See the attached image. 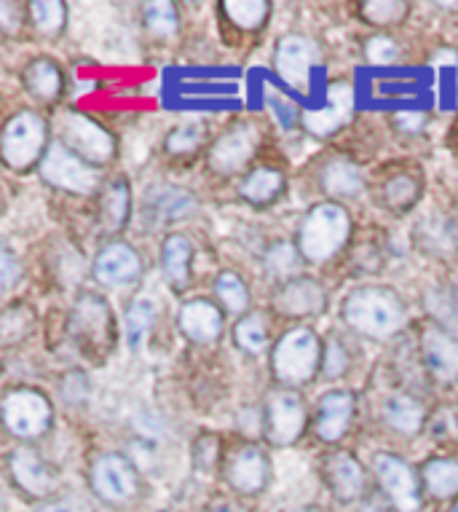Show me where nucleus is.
I'll use <instances>...</instances> for the list:
<instances>
[{
  "mask_svg": "<svg viewBox=\"0 0 458 512\" xmlns=\"http://www.w3.org/2000/svg\"><path fill=\"white\" fill-rule=\"evenodd\" d=\"M62 400L67 405H86L89 403V395H92V384H89V376L81 373V370H70L67 376H62Z\"/></svg>",
  "mask_w": 458,
  "mask_h": 512,
  "instance_id": "44",
  "label": "nucleus"
},
{
  "mask_svg": "<svg viewBox=\"0 0 458 512\" xmlns=\"http://www.w3.org/2000/svg\"><path fill=\"white\" fill-rule=\"evenodd\" d=\"M319 185L333 199H354L365 191V175L351 159L335 156L319 172Z\"/></svg>",
  "mask_w": 458,
  "mask_h": 512,
  "instance_id": "27",
  "label": "nucleus"
},
{
  "mask_svg": "<svg viewBox=\"0 0 458 512\" xmlns=\"http://www.w3.org/2000/svg\"><path fill=\"white\" fill-rule=\"evenodd\" d=\"M375 478L384 496L400 512H418L421 507V478L397 454H378L373 459Z\"/></svg>",
  "mask_w": 458,
  "mask_h": 512,
  "instance_id": "13",
  "label": "nucleus"
},
{
  "mask_svg": "<svg viewBox=\"0 0 458 512\" xmlns=\"http://www.w3.org/2000/svg\"><path fill=\"white\" fill-rule=\"evenodd\" d=\"M201 143H204L201 126L183 124L169 132L167 140H164V151H167L169 156H191V153L199 151Z\"/></svg>",
  "mask_w": 458,
  "mask_h": 512,
  "instance_id": "43",
  "label": "nucleus"
},
{
  "mask_svg": "<svg viewBox=\"0 0 458 512\" xmlns=\"http://www.w3.org/2000/svg\"><path fill=\"white\" fill-rule=\"evenodd\" d=\"M450 512H458V504H456V507H453V510H450Z\"/></svg>",
  "mask_w": 458,
  "mask_h": 512,
  "instance_id": "54",
  "label": "nucleus"
},
{
  "mask_svg": "<svg viewBox=\"0 0 458 512\" xmlns=\"http://www.w3.org/2000/svg\"><path fill=\"white\" fill-rule=\"evenodd\" d=\"M271 306L284 319L319 317L327 309V290L317 279L295 277L279 285Z\"/></svg>",
  "mask_w": 458,
  "mask_h": 512,
  "instance_id": "16",
  "label": "nucleus"
},
{
  "mask_svg": "<svg viewBox=\"0 0 458 512\" xmlns=\"http://www.w3.org/2000/svg\"><path fill=\"white\" fill-rule=\"evenodd\" d=\"M49 145V121L35 110H19L3 126L0 156H3V164L14 172H27V169L41 167Z\"/></svg>",
  "mask_w": 458,
  "mask_h": 512,
  "instance_id": "4",
  "label": "nucleus"
},
{
  "mask_svg": "<svg viewBox=\"0 0 458 512\" xmlns=\"http://www.w3.org/2000/svg\"><path fill=\"white\" fill-rule=\"evenodd\" d=\"M220 9L228 17L231 25H236L244 33H258L263 30L271 17V3L268 0H223Z\"/></svg>",
  "mask_w": 458,
  "mask_h": 512,
  "instance_id": "33",
  "label": "nucleus"
},
{
  "mask_svg": "<svg viewBox=\"0 0 458 512\" xmlns=\"http://www.w3.org/2000/svg\"><path fill=\"white\" fill-rule=\"evenodd\" d=\"M209 512H247L242 507V504L231 502V499H220V502H215L212 507H209Z\"/></svg>",
  "mask_w": 458,
  "mask_h": 512,
  "instance_id": "52",
  "label": "nucleus"
},
{
  "mask_svg": "<svg viewBox=\"0 0 458 512\" xmlns=\"http://www.w3.org/2000/svg\"><path fill=\"white\" fill-rule=\"evenodd\" d=\"M384 424L400 437H416L426 427V405L416 395L400 392L384 403Z\"/></svg>",
  "mask_w": 458,
  "mask_h": 512,
  "instance_id": "26",
  "label": "nucleus"
},
{
  "mask_svg": "<svg viewBox=\"0 0 458 512\" xmlns=\"http://www.w3.org/2000/svg\"><path fill=\"white\" fill-rule=\"evenodd\" d=\"M300 263H303V258H300L298 244L284 242V239L268 244L266 252H263V266H266V271L271 277L282 279V282H290V279L300 277Z\"/></svg>",
  "mask_w": 458,
  "mask_h": 512,
  "instance_id": "35",
  "label": "nucleus"
},
{
  "mask_svg": "<svg viewBox=\"0 0 458 512\" xmlns=\"http://www.w3.org/2000/svg\"><path fill=\"white\" fill-rule=\"evenodd\" d=\"M234 344L247 354H263L271 344L268 322L263 314H247L234 325Z\"/></svg>",
  "mask_w": 458,
  "mask_h": 512,
  "instance_id": "39",
  "label": "nucleus"
},
{
  "mask_svg": "<svg viewBox=\"0 0 458 512\" xmlns=\"http://www.w3.org/2000/svg\"><path fill=\"white\" fill-rule=\"evenodd\" d=\"M421 486L432 499H456L458 496V462L450 456H434L421 464Z\"/></svg>",
  "mask_w": 458,
  "mask_h": 512,
  "instance_id": "31",
  "label": "nucleus"
},
{
  "mask_svg": "<svg viewBox=\"0 0 458 512\" xmlns=\"http://www.w3.org/2000/svg\"><path fill=\"white\" fill-rule=\"evenodd\" d=\"M421 199V183L410 172H397L384 183V204L392 212H408Z\"/></svg>",
  "mask_w": 458,
  "mask_h": 512,
  "instance_id": "37",
  "label": "nucleus"
},
{
  "mask_svg": "<svg viewBox=\"0 0 458 512\" xmlns=\"http://www.w3.org/2000/svg\"><path fill=\"white\" fill-rule=\"evenodd\" d=\"M365 57L373 65H394L400 59V46L389 35H373L365 43Z\"/></svg>",
  "mask_w": 458,
  "mask_h": 512,
  "instance_id": "45",
  "label": "nucleus"
},
{
  "mask_svg": "<svg viewBox=\"0 0 458 512\" xmlns=\"http://www.w3.org/2000/svg\"><path fill=\"white\" fill-rule=\"evenodd\" d=\"M416 244L424 250V255L432 258H453L458 255V226L456 220L432 215L421 220L416 226Z\"/></svg>",
  "mask_w": 458,
  "mask_h": 512,
  "instance_id": "29",
  "label": "nucleus"
},
{
  "mask_svg": "<svg viewBox=\"0 0 458 512\" xmlns=\"http://www.w3.org/2000/svg\"><path fill=\"white\" fill-rule=\"evenodd\" d=\"M67 330H70L73 344L84 354H92V357H102L116 344L113 309L97 293H84L75 301L70 319H67Z\"/></svg>",
  "mask_w": 458,
  "mask_h": 512,
  "instance_id": "7",
  "label": "nucleus"
},
{
  "mask_svg": "<svg viewBox=\"0 0 458 512\" xmlns=\"http://www.w3.org/2000/svg\"><path fill=\"white\" fill-rule=\"evenodd\" d=\"M30 19H33L35 30L46 38H57L65 30L67 22V6L59 0H35L27 6Z\"/></svg>",
  "mask_w": 458,
  "mask_h": 512,
  "instance_id": "40",
  "label": "nucleus"
},
{
  "mask_svg": "<svg viewBox=\"0 0 458 512\" xmlns=\"http://www.w3.org/2000/svg\"><path fill=\"white\" fill-rule=\"evenodd\" d=\"M164 512H172V510H164Z\"/></svg>",
  "mask_w": 458,
  "mask_h": 512,
  "instance_id": "55",
  "label": "nucleus"
},
{
  "mask_svg": "<svg viewBox=\"0 0 458 512\" xmlns=\"http://www.w3.org/2000/svg\"><path fill=\"white\" fill-rule=\"evenodd\" d=\"M354 223H351L349 210L338 202L314 204L306 218L300 220L298 244L300 258L311 266H325L349 244Z\"/></svg>",
  "mask_w": 458,
  "mask_h": 512,
  "instance_id": "2",
  "label": "nucleus"
},
{
  "mask_svg": "<svg viewBox=\"0 0 458 512\" xmlns=\"http://www.w3.org/2000/svg\"><path fill=\"white\" fill-rule=\"evenodd\" d=\"M284 188H287V177L279 169L252 167L239 183V196L252 207L263 210L282 199Z\"/></svg>",
  "mask_w": 458,
  "mask_h": 512,
  "instance_id": "28",
  "label": "nucleus"
},
{
  "mask_svg": "<svg viewBox=\"0 0 458 512\" xmlns=\"http://www.w3.org/2000/svg\"><path fill=\"white\" fill-rule=\"evenodd\" d=\"M94 279L102 287L118 290V287L134 285L142 277V258L129 242H108L97 252L92 266Z\"/></svg>",
  "mask_w": 458,
  "mask_h": 512,
  "instance_id": "17",
  "label": "nucleus"
},
{
  "mask_svg": "<svg viewBox=\"0 0 458 512\" xmlns=\"http://www.w3.org/2000/svg\"><path fill=\"white\" fill-rule=\"evenodd\" d=\"M421 357L426 370L437 381L453 384L458 381V338L437 325H426L421 333Z\"/></svg>",
  "mask_w": 458,
  "mask_h": 512,
  "instance_id": "21",
  "label": "nucleus"
},
{
  "mask_svg": "<svg viewBox=\"0 0 458 512\" xmlns=\"http://www.w3.org/2000/svg\"><path fill=\"white\" fill-rule=\"evenodd\" d=\"M193 242L183 234H169L164 242H161V271H164V279L167 285L177 293L188 290V285L193 282Z\"/></svg>",
  "mask_w": 458,
  "mask_h": 512,
  "instance_id": "24",
  "label": "nucleus"
},
{
  "mask_svg": "<svg viewBox=\"0 0 458 512\" xmlns=\"http://www.w3.org/2000/svg\"><path fill=\"white\" fill-rule=\"evenodd\" d=\"M199 210L196 196L180 185H156L145 194V218L153 223H177Z\"/></svg>",
  "mask_w": 458,
  "mask_h": 512,
  "instance_id": "22",
  "label": "nucleus"
},
{
  "mask_svg": "<svg viewBox=\"0 0 458 512\" xmlns=\"http://www.w3.org/2000/svg\"><path fill=\"white\" fill-rule=\"evenodd\" d=\"M322 475H325V483L327 488H330V494H333L338 502L349 504L365 496V467H362L357 456L349 454V451H333V454L327 456L325 467H322Z\"/></svg>",
  "mask_w": 458,
  "mask_h": 512,
  "instance_id": "19",
  "label": "nucleus"
},
{
  "mask_svg": "<svg viewBox=\"0 0 458 512\" xmlns=\"http://www.w3.org/2000/svg\"><path fill=\"white\" fill-rule=\"evenodd\" d=\"M424 306L434 325L458 338V287L434 285L424 293Z\"/></svg>",
  "mask_w": 458,
  "mask_h": 512,
  "instance_id": "32",
  "label": "nucleus"
},
{
  "mask_svg": "<svg viewBox=\"0 0 458 512\" xmlns=\"http://www.w3.org/2000/svg\"><path fill=\"white\" fill-rule=\"evenodd\" d=\"M410 6L405 0H367L359 6V14L365 22L375 27H394L408 17Z\"/></svg>",
  "mask_w": 458,
  "mask_h": 512,
  "instance_id": "42",
  "label": "nucleus"
},
{
  "mask_svg": "<svg viewBox=\"0 0 458 512\" xmlns=\"http://www.w3.org/2000/svg\"><path fill=\"white\" fill-rule=\"evenodd\" d=\"M57 140L67 145L75 156H81V159L89 161L97 169L108 167L118 153L113 132L105 129L89 113H81V110L73 108L62 110V116L57 121Z\"/></svg>",
  "mask_w": 458,
  "mask_h": 512,
  "instance_id": "6",
  "label": "nucleus"
},
{
  "mask_svg": "<svg viewBox=\"0 0 458 512\" xmlns=\"http://www.w3.org/2000/svg\"><path fill=\"white\" fill-rule=\"evenodd\" d=\"M19 279H22V261L17 258V252L6 244L0 252V287H3V293H11V287L17 285Z\"/></svg>",
  "mask_w": 458,
  "mask_h": 512,
  "instance_id": "47",
  "label": "nucleus"
},
{
  "mask_svg": "<svg viewBox=\"0 0 458 512\" xmlns=\"http://www.w3.org/2000/svg\"><path fill=\"white\" fill-rule=\"evenodd\" d=\"M100 228L105 234H121L132 218V185L126 177L110 180L100 194Z\"/></svg>",
  "mask_w": 458,
  "mask_h": 512,
  "instance_id": "25",
  "label": "nucleus"
},
{
  "mask_svg": "<svg viewBox=\"0 0 458 512\" xmlns=\"http://www.w3.org/2000/svg\"><path fill=\"white\" fill-rule=\"evenodd\" d=\"M424 121V113H416V110H408V113H397V116H394V126L400 129L402 135H418V132L424 129Z\"/></svg>",
  "mask_w": 458,
  "mask_h": 512,
  "instance_id": "49",
  "label": "nucleus"
},
{
  "mask_svg": "<svg viewBox=\"0 0 458 512\" xmlns=\"http://www.w3.org/2000/svg\"><path fill=\"white\" fill-rule=\"evenodd\" d=\"M351 116V89L343 84H333L327 89V102L322 108H309L303 113V126L311 135L330 137L338 132Z\"/></svg>",
  "mask_w": 458,
  "mask_h": 512,
  "instance_id": "23",
  "label": "nucleus"
},
{
  "mask_svg": "<svg viewBox=\"0 0 458 512\" xmlns=\"http://www.w3.org/2000/svg\"><path fill=\"white\" fill-rule=\"evenodd\" d=\"M319 62V46L306 35H284L276 43L274 68L284 84L295 92H306Z\"/></svg>",
  "mask_w": 458,
  "mask_h": 512,
  "instance_id": "14",
  "label": "nucleus"
},
{
  "mask_svg": "<svg viewBox=\"0 0 458 512\" xmlns=\"http://www.w3.org/2000/svg\"><path fill=\"white\" fill-rule=\"evenodd\" d=\"M153 319H156V303L150 298H134L126 309V344L132 352H140L145 338H148L150 328H153Z\"/></svg>",
  "mask_w": 458,
  "mask_h": 512,
  "instance_id": "36",
  "label": "nucleus"
},
{
  "mask_svg": "<svg viewBox=\"0 0 458 512\" xmlns=\"http://www.w3.org/2000/svg\"><path fill=\"white\" fill-rule=\"evenodd\" d=\"M35 512H78L73 502H65V499H54V502H43Z\"/></svg>",
  "mask_w": 458,
  "mask_h": 512,
  "instance_id": "51",
  "label": "nucleus"
},
{
  "mask_svg": "<svg viewBox=\"0 0 458 512\" xmlns=\"http://www.w3.org/2000/svg\"><path fill=\"white\" fill-rule=\"evenodd\" d=\"M217 445H220V437L215 435H204L196 440V445H193V459H196L199 470H209L215 464Z\"/></svg>",
  "mask_w": 458,
  "mask_h": 512,
  "instance_id": "48",
  "label": "nucleus"
},
{
  "mask_svg": "<svg viewBox=\"0 0 458 512\" xmlns=\"http://www.w3.org/2000/svg\"><path fill=\"white\" fill-rule=\"evenodd\" d=\"M341 317L359 336L386 341L408 325V306L392 287L365 285L346 295Z\"/></svg>",
  "mask_w": 458,
  "mask_h": 512,
  "instance_id": "1",
  "label": "nucleus"
},
{
  "mask_svg": "<svg viewBox=\"0 0 458 512\" xmlns=\"http://www.w3.org/2000/svg\"><path fill=\"white\" fill-rule=\"evenodd\" d=\"M225 480L236 494H263L271 480V459L258 445H242L225 462Z\"/></svg>",
  "mask_w": 458,
  "mask_h": 512,
  "instance_id": "15",
  "label": "nucleus"
},
{
  "mask_svg": "<svg viewBox=\"0 0 458 512\" xmlns=\"http://www.w3.org/2000/svg\"><path fill=\"white\" fill-rule=\"evenodd\" d=\"M322 341L311 328L287 330L271 349V373L287 389L306 387L322 370Z\"/></svg>",
  "mask_w": 458,
  "mask_h": 512,
  "instance_id": "3",
  "label": "nucleus"
},
{
  "mask_svg": "<svg viewBox=\"0 0 458 512\" xmlns=\"http://www.w3.org/2000/svg\"><path fill=\"white\" fill-rule=\"evenodd\" d=\"M38 175L46 185L73 196H94L102 183V169L92 167L81 156H75L59 140H51L49 151L38 167Z\"/></svg>",
  "mask_w": 458,
  "mask_h": 512,
  "instance_id": "8",
  "label": "nucleus"
},
{
  "mask_svg": "<svg viewBox=\"0 0 458 512\" xmlns=\"http://www.w3.org/2000/svg\"><path fill=\"white\" fill-rule=\"evenodd\" d=\"M351 365V357H349V349L341 344V341H330L325 346V357H322V373L325 378H338L343 376Z\"/></svg>",
  "mask_w": 458,
  "mask_h": 512,
  "instance_id": "46",
  "label": "nucleus"
},
{
  "mask_svg": "<svg viewBox=\"0 0 458 512\" xmlns=\"http://www.w3.org/2000/svg\"><path fill=\"white\" fill-rule=\"evenodd\" d=\"M22 84H25L27 94L38 102H57L65 92V78L62 70L46 57L33 59L25 70H22Z\"/></svg>",
  "mask_w": 458,
  "mask_h": 512,
  "instance_id": "30",
  "label": "nucleus"
},
{
  "mask_svg": "<svg viewBox=\"0 0 458 512\" xmlns=\"http://www.w3.org/2000/svg\"><path fill=\"white\" fill-rule=\"evenodd\" d=\"M11 483L30 499H49L59 488V472L43 459L33 445H17L6 459Z\"/></svg>",
  "mask_w": 458,
  "mask_h": 512,
  "instance_id": "12",
  "label": "nucleus"
},
{
  "mask_svg": "<svg viewBox=\"0 0 458 512\" xmlns=\"http://www.w3.org/2000/svg\"><path fill=\"white\" fill-rule=\"evenodd\" d=\"M292 512H327V510H317V507H306V510H292Z\"/></svg>",
  "mask_w": 458,
  "mask_h": 512,
  "instance_id": "53",
  "label": "nucleus"
},
{
  "mask_svg": "<svg viewBox=\"0 0 458 512\" xmlns=\"http://www.w3.org/2000/svg\"><path fill=\"white\" fill-rule=\"evenodd\" d=\"M309 427V408L306 400L295 389H274L266 400L263 411V429L271 445H295Z\"/></svg>",
  "mask_w": 458,
  "mask_h": 512,
  "instance_id": "10",
  "label": "nucleus"
},
{
  "mask_svg": "<svg viewBox=\"0 0 458 512\" xmlns=\"http://www.w3.org/2000/svg\"><path fill=\"white\" fill-rule=\"evenodd\" d=\"M0 416H3L6 432L22 443L41 440L54 427V405H51L49 395H43L41 389L33 387L9 389L0 403Z\"/></svg>",
  "mask_w": 458,
  "mask_h": 512,
  "instance_id": "5",
  "label": "nucleus"
},
{
  "mask_svg": "<svg viewBox=\"0 0 458 512\" xmlns=\"http://www.w3.org/2000/svg\"><path fill=\"white\" fill-rule=\"evenodd\" d=\"M260 148V129L252 121H239L215 137L209 145L207 164L215 175H239L250 167Z\"/></svg>",
  "mask_w": 458,
  "mask_h": 512,
  "instance_id": "11",
  "label": "nucleus"
},
{
  "mask_svg": "<svg viewBox=\"0 0 458 512\" xmlns=\"http://www.w3.org/2000/svg\"><path fill=\"white\" fill-rule=\"evenodd\" d=\"M142 25L153 38H172L180 30V11L167 0L142 3Z\"/></svg>",
  "mask_w": 458,
  "mask_h": 512,
  "instance_id": "38",
  "label": "nucleus"
},
{
  "mask_svg": "<svg viewBox=\"0 0 458 512\" xmlns=\"http://www.w3.org/2000/svg\"><path fill=\"white\" fill-rule=\"evenodd\" d=\"M215 298L220 301V309L234 314V317H247L250 309V287L236 271H220L215 279Z\"/></svg>",
  "mask_w": 458,
  "mask_h": 512,
  "instance_id": "34",
  "label": "nucleus"
},
{
  "mask_svg": "<svg viewBox=\"0 0 458 512\" xmlns=\"http://www.w3.org/2000/svg\"><path fill=\"white\" fill-rule=\"evenodd\" d=\"M354 395L349 389H330L319 397L314 432L322 443H338L349 435L351 421H354Z\"/></svg>",
  "mask_w": 458,
  "mask_h": 512,
  "instance_id": "20",
  "label": "nucleus"
},
{
  "mask_svg": "<svg viewBox=\"0 0 458 512\" xmlns=\"http://www.w3.org/2000/svg\"><path fill=\"white\" fill-rule=\"evenodd\" d=\"M177 328L191 344H215L217 338L223 336L225 314L215 301L193 298V301H185L177 311Z\"/></svg>",
  "mask_w": 458,
  "mask_h": 512,
  "instance_id": "18",
  "label": "nucleus"
},
{
  "mask_svg": "<svg viewBox=\"0 0 458 512\" xmlns=\"http://www.w3.org/2000/svg\"><path fill=\"white\" fill-rule=\"evenodd\" d=\"M271 108H274L276 118H279V124L287 126V129H290V126H295V121H298V116H300L298 108H295L292 102L282 100V97H279V100H276V97H271Z\"/></svg>",
  "mask_w": 458,
  "mask_h": 512,
  "instance_id": "50",
  "label": "nucleus"
},
{
  "mask_svg": "<svg viewBox=\"0 0 458 512\" xmlns=\"http://www.w3.org/2000/svg\"><path fill=\"white\" fill-rule=\"evenodd\" d=\"M33 309L27 306V303H11L3 311V317H0V336H3V344H19V341H25L30 336V330H33Z\"/></svg>",
  "mask_w": 458,
  "mask_h": 512,
  "instance_id": "41",
  "label": "nucleus"
},
{
  "mask_svg": "<svg viewBox=\"0 0 458 512\" xmlns=\"http://www.w3.org/2000/svg\"><path fill=\"white\" fill-rule=\"evenodd\" d=\"M89 486L94 496L113 507L132 504L140 496V472L124 454H100L89 467Z\"/></svg>",
  "mask_w": 458,
  "mask_h": 512,
  "instance_id": "9",
  "label": "nucleus"
}]
</instances>
